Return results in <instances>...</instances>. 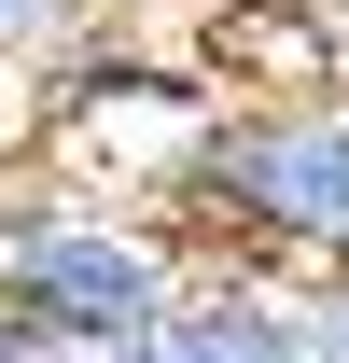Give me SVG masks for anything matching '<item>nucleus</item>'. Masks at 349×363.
I'll list each match as a JSON object with an SVG mask.
<instances>
[{"mask_svg": "<svg viewBox=\"0 0 349 363\" xmlns=\"http://www.w3.org/2000/svg\"><path fill=\"white\" fill-rule=\"evenodd\" d=\"M196 210L265 252H321L349 266V98H265V112H223L196 140Z\"/></svg>", "mask_w": 349, "mask_h": 363, "instance_id": "obj_1", "label": "nucleus"}, {"mask_svg": "<svg viewBox=\"0 0 349 363\" xmlns=\"http://www.w3.org/2000/svg\"><path fill=\"white\" fill-rule=\"evenodd\" d=\"M0 294L43 321L56 350H126L140 321L168 308V252L126 224H28L0 238Z\"/></svg>", "mask_w": 349, "mask_h": 363, "instance_id": "obj_2", "label": "nucleus"}, {"mask_svg": "<svg viewBox=\"0 0 349 363\" xmlns=\"http://www.w3.org/2000/svg\"><path fill=\"white\" fill-rule=\"evenodd\" d=\"M98 363H321V350L279 308H252V294H210V308H154L126 350H98Z\"/></svg>", "mask_w": 349, "mask_h": 363, "instance_id": "obj_3", "label": "nucleus"}, {"mask_svg": "<svg viewBox=\"0 0 349 363\" xmlns=\"http://www.w3.org/2000/svg\"><path fill=\"white\" fill-rule=\"evenodd\" d=\"M43 350H56V335H43L28 308H14V294H0V363H43Z\"/></svg>", "mask_w": 349, "mask_h": 363, "instance_id": "obj_4", "label": "nucleus"}, {"mask_svg": "<svg viewBox=\"0 0 349 363\" xmlns=\"http://www.w3.org/2000/svg\"><path fill=\"white\" fill-rule=\"evenodd\" d=\"M28 14H43V0H0V43H14V28H28Z\"/></svg>", "mask_w": 349, "mask_h": 363, "instance_id": "obj_5", "label": "nucleus"}, {"mask_svg": "<svg viewBox=\"0 0 349 363\" xmlns=\"http://www.w3.org/2000/svg\"><path fill=\"white\" fill-rule=\"evenodd\" d=\"M321 363H349V321H336V335H321Z\"/></svg>", "mask_w": 349, "mask_h": 363, "instance_id": "obj_6", "label": "nucleus"}]
</instances>
